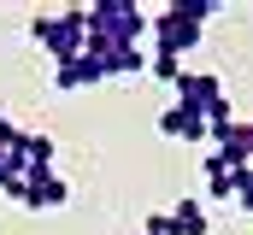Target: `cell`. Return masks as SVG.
<instances>
[{
  "label": "cell",
  "mask_w": 253,
  "mask_h": 235,
  "mask_svg": "<svg viewBox=\"0 0 253 235\" xmlns=\"http://www.w3.org/2000/svg\"><path fill=\"white\" fill-rule=\"evenodd\" d=\"M159 135L165 141H206V118L194 112V106H183V100H171L159 112Z\"/></svg>",
  "instance_id": "7"
},
{
  "label": "cell",
  "mask_w": 253,
  "mask_h": 235,
  "mask_svg": "<svg viewBox=\"0 0 253 235\" xmlns=\"http://www.w3.org/2000/svg\"><path fill=\"white\" fill-rule=\"evenodd\" d=\"M218 6L212 0H171L159 12H147V36H153V59H183L200 47V30Z\"/></svg>",
  "instance_id": "1"
},
{
  "label": "cell",
  "mask_w": 253,
  "mask_h": 235,
  "mask_svg": "<svg viewBox=\"0 0 253 235\" xmlns=\"http://www.w3.org/2000/svg\"><path fill=\"white\" fill-rule=\"evenodd\" d=\"M65 200H71V182L59 171H30L18 188V206H30V212H59Z\"/></svg>",
  "instance_id": "5"
},
{
  "label": "cell",
  "mask_w": 253,
  "mask_h": 235,
  "mask_svg": "<svg viewBox=\"0 0 253 235\" xmlns=\"http://www.w3.org/2000/svg\"><path fill=\"white\" fill-rule=\"evenodd\" d=\"M100 82H106V71H100V59H94V53H77V59H65V65H53V88H59V94L100 88Z\"/></svg>",
  "instance_id": "6"
},
{
  "label": "cell",
  "mask_w": 253,
  "mask_h": 235,
  "mask_svg": "<svg viewBox=\"0 0 253 235\" xmlns=\"http://www.w3.org/2000/svg\"><path fill=\"white\" fill-rule=\"evenodd\" d=\"M165 218H171V235H206V230H212V218H206L200 200H177Z\"/></svg>",
  "instance_id": "9"
},
{
  "label": "cell",
  "mask_w": 253,
  "mask_h": 235,
  "mask_svg": "<svg viewBox=\"0 0 253 235\" xmlns=\"http://www.w3.org/2000/svg\"><path fill=\"white\" fill-rule=\"evenodd\" d=\"M171 88H177V100L194 106L200 118L218 112V106H230V94H224V77H218V71H189V65H183V77H177Z\"/></svg>",
  "instance_id": "4"
},
{
  "label": "cell",
  "mask_w": 253,
  "mask_h": 235,
  "mask_svg": "<svg viewBox=\"0 0 253 235\" xmlns=\"http://www.w3.org/2000/svg\"><path fill=\"white\" fill-rule=\"evenodd\" d=\"M83 30H88V47H141L147 12L135 0H88L83 6Z\"/></svg>",
  "instance_id": "2"
},
{
  "label": "cell",
  "mask_w": 253,
  "mask_h": 235,
  "mask_svg": "<svg viewBox=\"0 0 253 235\" xmlns=\"http://www.w3.org/2000/svg\"><path fill=\"white\" fill-rule=\"evenodd\" d=\"M30 36H36V47L65 65V59H77L88 47V30H83V6H59V12H36L30 18Z\"/></svg>",
  "instance_id": "3"
},
{
  "label": "cell",
  "mask_w": 253,
  "mask_h": 235,
  "mask_svg": "<svg viewBox=\"0 0 253 235\" xmlns=\"http://www.w3.org/2000/svg\"><path fill=\"white\" fill-rule=\"evenodd\" d=\"M206 200H236V188H242V171L236 165H224L218 153H206Z\"/></svg>",
  "instance_id": "8"
},
{
  "label": "cell",
  "mask_w": 253,
  "mask_h": 235,
  "mask_svg": "<svg viewBox=\"0 0 253 235\" xmlns=\"http://www.w3.org/2000/svg\"><path fill=\"white\" fill-rule=\"evenodd\" d=\"M248 171H253V159H248Z\"/></svg>",
  "instance_id": "10"
}]
</instances>
